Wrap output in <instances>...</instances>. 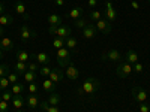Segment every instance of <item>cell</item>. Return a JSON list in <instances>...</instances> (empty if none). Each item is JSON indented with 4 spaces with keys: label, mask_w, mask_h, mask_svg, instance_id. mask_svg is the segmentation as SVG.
I'll return each instance as SVG.
<instances>
[{
    "label": "cell",
    "mask_w": 150,
    "mask_h": 112,
    "mask_svg": "<svg viewBox=\"0 0 150 112\" xmlns=\"http://www.w3.org/2000/svg\"><path fill=\"white\" fill-rule=\"evenodd\" d=\"M99 88H101V82H99L96 78H87L83 85L80 87V94H89V96H93Z\"/></svg>",
    "instance_id": "6da1fadb"
},
{
    "label": "cell",
    "mask_w": 150,
    "mask_h": 112,
    "mask_svg": "<svg viewBox=\"0 0 150 112\" xmlns=\"http://www.w3.org/2000/svg\"><path fill=\"white\" fill-rule=\"evenodd\" d=\"M48 33L51 36L60 37V39H66V37L71 36V27H68V26H50Z\"/></svg>",
    "instance_id": "7a4b0ae2"
},
{
    "label": "cell",
    "mask_w": 150,
    "mask_h": 112,
    "mask_svg": "<svg viewBox=\"0 0 150 112\" xmlns=\"http://www.w3.org/2000/svg\"><path fill=\"white\" fill-rule=\"evenodd\" d=\"M56 55H57V63H59V66H62V67L69 66V61H71V51H69L66 46L57 49V51H56Z\"/></svg>",
    "instance_id": "3957f363"
},
{
    "label": "cell",
    "mask_w": 150,
    "mask_h": 112,
    "mask_svg": "<svg viewBox=\"0 0 150 112\" xmlns=\"http://www.w3.org/2000/svg\"><path fill=\"white\" fill-rule=\"evenodd\" d=\"M132 72H134L132 64L128 63V61H125V58H123V61H120V64L116 67V73H117L119 78H129Z\"/></svg>",
    "instance_id": "277c9868"
},
{
    "label": "cell",
    "mask_w": 150,
    "mask_h": 112,
    "mask_svg": "<svg viewBox=\"0 0 150 112\" xmlns=\"http://www.w3.org/2000/svg\"><path fill=\"white\" fill-rule=\"evenodd\" d=\"M20 37H21V41L26 43V42L35 39V37H36V32H33L30 27H27V24H23L21 29H20Z\"/></svg>",
    "instance_id": "5b68a950"
},
{
    "label": "cell",
    "mask_w": 150,
    "mask_h": 112,
    "mask_svg": "<svg viewBox=\"0 0 150 112\" xmlns=\"http://www.w3.org/2000/svg\"><path fill=\"white\" fill-rule=\"evenodd\" d=\"M132 99L138 103H144L147 100V91L141 87H134L132 88Z\"/></svg>",
    "instance_id": "8992f818"
},
{
    "label": "cell",
    "mask_w": 150,
    "mask_h": 112,
    "mask_svg": "<svg viewBox=\"0 0 150 112\" xmlns=\"http://www.w3.org/2000/svg\"><path fill=\"white\" fill-rule=\"evenodd\" d=\"M95 27H96L98 32H101V33H104V34L111 33V24H110V21L105 20V18H101L99 21H96Z\"/></svg>",
    "instance_id": "52a82bcc"
},
{
    "label": "cell",
    "mask_w": 150,
    "mask_h": 112,
    "mask_svg": "<svg viewBox=\"0 0 150 112\" xmlns=\"http://www.w3.org/2000/svg\"><path fill=\"white\" fill-rule=\"evenodd\" d=\"M104 60H111V61H123V55L120 54V51H117V49H110L108 52H105L102 55Z\"/></svg>",
    "instance_id": "ba28073f"
},
{
    "label": "cell",
    "mask_w": 150,
    "mask_h": 112,
    "mask_svg": "<svg viewBox=\"0 0 150 112\" xmlns=\"http://www.w3.org/2000/svg\"><path fill=\"white\" fill-rule=\"evenodd\" d=\"M14 48H15V43L11 37H8V36L0 37V49H3V51L6 52V51H12Z\"/></svg>",
    "instance_id": "9c48e42d"
},
{
    "label": "cell",
    "mask_w": 150,
    "mask_h": 112,
    "mask_svg": "<svg viewBox=\"0 0 150 112\" xmlns=\"http://www.w3.org/2000/svg\"><path fill=\"white\" fill-rule=\"evenodd\" d=\"M107 9H105V20L108 21H114L117 18V12L114 9V6H112V3L110 2V0H107V3H105Z\"/></svg>",
    "instance_id": "30bf717a"
},
{
    "label": "cell",
    "mask_w": 150,
    "mask_h": 112,
    "mask_svg": "<svg viewBox=\"0 0 150 112\" xmlns=\"http://www.w3.org/2000/svg\"><path fill=\"white\" fill-rule=\"evenodd\" d=\"M65 76L69 79V81H77L78 79V76H80V72H78V69L75 67V66H66V69H65Z\"/></svg>",
    "instance_id": "8fae6325"
},
{
    "label": "cell",
    "mask_w": 150,
    "mask_h": 112,
    "mask_svg": "<svg viewBox=\"0 0 150 112\" xmlns=\"http://www.w3.org/2000/svg\"><path fill=\"white\" fill-rule=\"evenodd\" d=\"M15 12L23 17V20H26V21L29 20V12H27V8H26L23 0H18V2L15 3Z\"/></svg>",
    "instance_id": "7c38bea8"
},
{
    "label": "cell",
    "mask_w": 150,
    "mask_h": 112,
    "mask_svg": "<svg viewBox=\"0 0 150 112\" xmlns=\"http://www.w3.org/2000/svg\"><path fill=\"white\" fill-rule=\"evenodd\" d=\"M96 33H98L96 27L93 26V24H90V22L83 29V37L84 39H93V37L96 36Z\"/></svg>",
    "instance_id": "4fadbf2b"
},
{
    "label": "cell",
    "mask_w": 150,
    "mask_h": 112,
    "mask_svg": "<svg viewBox=\"0 0 150 112\" xmlns=\"http://www.w3.org/2000/svg\"><path fill=\"white\" fill-rule=\"evenodd\" d=\"M30 57H32V58H35V60L38 61V63L42 64V66L48 64V63H50V60H51V58H50V55H48L47 52H38V54H32Z\"/></svg>",
    "instance_id": "5bb4252c"
},
{
    "label": "cell",
    "mask_w": 150,
    "mask_h": 112,
    "mask_svg": "<svg viewBox=\"0 0 150 112\" xmlns=\"http://www.w3.org/2000/svg\"><path fill=\"white\" fill-rule=\"evenodd\" d=\"M48 78L54 84H59L60 81H63V72H62L60 69H51V73H50Z\"/></svg>",
    "instance_id": "9a60e30c"
},
{
    "label": "cell",
    "mask_w": 150,
    "mask_h": 112,
    "mask_svg": "<svg viewBox=\"0 0 150 112\" xmlns=\"http://www.w3.org/2000/svg\"><path fill=\"white\" fill-rule=\"evenodd\" d=\"M125 61H128L131 64H135L138 61V54H137L134 49H128L126 54H125Z\"/></svg>",
    "instance_id": "2e32d148"
},
{
    "label": "cell",
    "mask_w": 150,
    "mask_h": 112,
    "mask_svg": "<svg viewBox=\"0 0 150 112\" xmlns=\"http://www.w3.org/2000/svg\"><path fill=\"white\" fill-rule=\"evenodd\" d=\"M42 88H44L47 93H54V91H56V84L50 79V78H44V81H42Z\"/></svg>",
    "instance_id": "e0dca14e"
},
{
    "label": "cell",
    "mask_w": 150,
    "mask_h": 112,
    "mask_svg": "<svg viewBox=\"0 0 150 112\" xmlns=\"http://www.w3.org/2000/svg\"><path fill=\"white\" fill-rule=\"evenodd\" d=\"M24 105H26V99L23 97V94H21V96H14V97H12V106H14L15 109L20 111Z\"/></svg>",
    "instance_id": "ac0fdd59"
},
{
    "label": "cell",
    "mask_w": 150,
    "mask_h": 112,
    "mask_svg": "<svg viewBox=\"0 0 150 112\" xmlns=\"http://www.w3.org/2000/svg\"><path fill=\"white\" fill-rule=\"evenodd\" d=\"M26 105L30 108V109H35L38 105H39V99H38L36 94H29L27 99H26Z\"/></svg>",
    "instance_id": "d6986e66"
},
{
    "label": "cell",
    "mask_w": 150,
    "mask_h": 112,
    "mask_svg": "<svg viewBox=\"0 0 150 112\" xmlns=\"http://www.w3.org/2000/svg\"><path fill=\"white\" fill-rule=\"evenodd\" d=\"M15 57H17V61H23V63H27L29 58H30V54L24 49H17L15 52Z\"/></svg>",
    "instance_id": "ffe728a7"
},
{
    "label": "cell",
    "mask_w": 150,
    "mask_h": 112,
    "mask_svg": "<svg viewBox=\"0 0 150 112\" xmlns=\"http://www.w3.org/2000/svg\"><path fill=\"white\" fill-rule=\"evenodd\" d=\"M11 91H12V94H14V96H21L24 91H26V85L21 84V82H17V84L12 85Z\"/></svg>",
    "instance_id": "44dd1931"
},
{
    "label": "cell",
    "mask_w": 150,
    "mask_h": 112,
    "mask_svg": "<svg viewBox=\"0 0 150 112\" xmlns=\"http://www.w3.org/2000/svg\"><path fill=\"white\" fill-rule=\"evenodd\" d=\"M12 24H14V18H12V15H9V14L0 15V26L2 27H8V26H12Z\"/></svg>",
    "instance_id": "7402d4cb"
},
{
    "label": "cell",
    "mask_w": 150,
    "mask_h": 112,
    "mask_svg": "<svg viewBox=\"0 0 150 112\" xmlns=\"http://www.w3.org/2000/svg\"><path fill=\"white\" fill-rule=\"evenodd\" d=\"M84 14V9L83 8H74V9H71V12H69V18L71 20H78V18H81V15Z\"/></svg>",
    "instance_id": "603a6c76"
},
{
    "label": "cell",
    "mask_w": 150,
    "mask_h": 112,
    "mask_svg": "<svg viewBox=\"0 0 150 112\" xmlns=\"http://www.w3.org/2000/svg\"><path fill=\"white\" fill-rule=\"evenodd\" d=\"M62 21H63V18H62L60 15H57V14L48 15V22H50V26H62Z\"/></svg>",
    "instance_id": "cb8c5ba5"
},
{
    "label": "cell",
    "mask_w": 150,
    "mask_h": 112,
    "mask_svg": "<svg viewBox=\"0 0 150 112\" xmlns=\"http://www.w3.org/2000/svg\"><path fill=\"white\" fill-rule=\"evenodd\" d=\"M77 45H78V42H77V39H75L72 34L65 39V46H66L68 49H72V51H74V49L77 48Z\"/></svg>",
    "instance_id": "d4e9b609"
},
{
    "label": "cell",
    "mask_w": 150,
    "mask_h": 112,
    "mask_svg": "<svg viewBox=\"0 0 150 112\" xmlns=\"http://www.w3.org/2000/svg\"><path fill=\"white\" fill-rule=\"evenodd\" d=\"M62 100V97L57 94V93H50V97H48V103L51 106H57Z\"/></svg>",
    "instance_id": "484cf974"
},
{
    "label": "cell",
    "mask_w": 150,
    "mask_h": 112,
    "mask_svg": "<svg viewBox=\"0 0 150 112\" xmlns=\"http://www.w3.org/2000/svg\"><path fill=\"white\" fill-rule=\"evenodd\" d=\"M15 72L18 75H24L27 72V63H23V61H15Z\"/></svg>",
    "instance_id": "4316f807"
},
{
    "label": "cell",
    "mask_w": 150,
    "mask_h": 112,
    "mask_svg": "<svg viewBox=\"0 0 150 112\" xmlns=\"http://www.w3.org/2000/svg\"><path fill=\"white\" fill-rule=\"evenodd\" d=\"M89 18H90L92 21H99L101 18H104V15H102V12H101V10H96V9H93V10H90Z\"/></svg>",
    "instance_id": "83f0119b"
},
{
    "label": "cell",
    "mask_w": 150,
    "mask_h": 112,
    "mask_svg": "<svg viewBox=\"0 0 150 112\" xmlns=\"http://www.w3.org/2000/svg\"><path fill=\"white\" fill-rule=\"evenodd\" d=\"M51 45H53V48L56 49V51H57V49H60V48H65V39H60V37H54Z\"/></svg>",
    "instance_id": "f1b7e54d"
},
{
    "label": "cell",
    "mask_w": 150,
    "mask_h": 112,
    "mask_svg": "<svg viewBox=\"0 0 150 112\" xmlns=\"http://www.w3.org/2000/svg\"><path fill=\"white\" fill-rule=\"evenodd\" d=\"M36 78H38V73H36V72H30V70H27L26 73H24V79H26L29 84H30V82H35Z\"/></svg>",
    "instance_id": "f546056e"
},
{
    "label": "cell",
    "mask_w": 150,
    "mask_h": 112,
    "mask_svg": "<svg viewBox=\"0 0 150 112\" xmlns=\"http://www.w3.org/2000/svg\"><path fill=\"white\" fill-rule=\"evenodd\" d=\"M50 73H51V67H50L48 64L41 66V69H39V75H41L42 78H48V76H50Z\"/></svg>",
    "instance_id": "4dcf8cb0"
},
{
    "label": "cell",
    "mask_w": 150,
    "mask_h": 112,
    "mask_svg": "<svg viewBox=\"0 0 150 112\" xmlns=\"http://www.w3.org/2000/svg\"><path fill=\"white\" fill-rule=\"evenodd\" d=\"M27 91H29L30 94H36L38 91H39V85H38L36 82H30V84L27 85Z\"/></svg>",
    "instance_id": "1f68e13d"
},
{
    "label": "cell",
    "mask_w": 150,
    "mask_h": 112,
    "mask_svg": "<svg viewBox=\"0 0 150 112\" xmlns=\"http://www.w3.org/2000/svg\"><path fill=\"white\" fill-rule=\"evenodd\" d=\"M9 79H8V76H2L0 78V91L2 90H8V87H9Z\"/></svg>",
    "instance_id": "d6a6232c"
},
{
    "label": "cell",
    "mask_w": 150,
    "mask_h": 112,
    "mask_svg": "<svg viewBox=\"0 0 150 112\" xmlns=\"http://www.w3.org/2000/svg\"><path fill=\"white\" fill-rule=\"evenodd\" d=\"M74 22H75V27H78V29H84L87 24H89L86 18H78V20H75Z\"/></svg>",
    "instance_id": "836d02e7"
},
{
    "label": "cell",
    "mask_w": 150,
    "mask_h": 112,
    "mask_svg": "<svg viewBox=\"0 0 150 112\" xmlns=\"http://www.w3.org/2000/svg\"><path fill=\"white\" fill-rule=\"evenodd\" d=\"M8 79L11 84H17L18 82V73L17 72H9L8 73Z\"/></svg>",
    "instance_id": "e575fe53"
},
{
    "label": "cell",
    "mask_w": 150,
    "mask_h": 112,
    "mask_svg": "<svg viewBox=\"0 0 150 112\" xmlns=\"http://www.w3.org/2000/svg\"><path fill=\"white\" fill-rule=\"evenodd\" d=\"M12 97H14L12 91H9V90H3V93H2V99H3V100H6V102H12Z\"/></svg>",
    "instance_id": "d590c367"
},
{
    "label": "cell",
    "mask_w": 150,
    "mask_h": 112,
    "mask_svg": "<svg viewBox=\"0 0 150 112\" xmlns=\"http://www.w3.org/2000/svg\"><path fill=\"white\" fill-rule=\"evenodd\" d=\"M9 66L8 64H0V78L2 76H8V73H9Z\"/></svg>",
    "instance_id": "8d00e7d4"
},
{
    "label": "cell",
    "mask_w": 150,
    "mask_h": 112,
    "mask_svg": "<svg viewBox=\"0 0 150 112\" xmlns=\"http://www.w3.org/2000/svg\"><path fill=\"white\" fill-rule=\"evenodd\" d=\"M9 111V102L0 99V112H8Z\"/></svg>",
    "instance_id": "74e56055"
},
{
    "label": "cell",
    "mask_w": 150,
    "mask_h": 112,
    "mask_svg": "<svg viewBox=\"0 0 150 112\" xmlns=\"http://www.w3.org/2000/svg\"><path fill=\"white\" fill-rule=\"evenodd\" d=\"M39 69H41V66L38 63H29L27 64V70H30V72H39Z\"/></svg>",
    "instance_id": "f35d334b"
},
{
    "label": "cell",
    "mask_w": 150,
    "mask_h": 112,
    "mask_svg": "<svg viewBox=\"0 0 150 112\" xmlns=\"http://www.w3.org/2000/svg\"><path fill=\"white\" fill-rule=\"evenodd\" d=\"M132 69L135 70V73H141L144 67H143V64H141V63H138V61H137L135 64H132Z\"/></svg>",
    "instance_id": "ab89813d"
},
{
    "label": "cell",
    "mask_w": 150,
    "mask_h": 112,
    "mask_svg": "<svg viewBox=\"0 0 150 112\" xmlns=\"http://www.w3.org/2000/svg\"><path fill=\"white\" fill-rule=\"evenodd\" d=\"M138 109H140V112H150V106L146 105V102L144 103H140L138 105Z\"/></svg>",
    "instance_id": "60d3db41"
},
{
    "label": "cell",
    "mask_w": 150,
    "mask_h": 112,
    "mask_svg": "<svg viewBox=\"0 0 150 112\" xmlns=\"http://www.w3.org/2000/svg\"><path fill=\"white\" fill-rule=\"evenodd\" d=\"M45 112H60V109H59L57 106H51V105H50V106H48V109H47Z\"/></svg>",
    "instance_id": "b9f144b4"
},
{
    "label": "cell",
    "mask_w": 150,
    "mask_h": 112,
    "mask_svg": "<svg viewBox=\"0 0 150 112\" xmlns=\"http://www.w3.org/2000/svg\"><path fill=\"white\" fill-rule=\"evenodd\" d=\"M87 3H89V6H90L92 9H95V8L98 6V0H89Z\"/></svg>",
    "instance_id": "7bdbcfd3"
},
{
    "label": "cell",
    "mask_w": 150,
    "mask_h": 112,
    "mask_svg": "<svg viewBox=\"0 0 150 112\" xmlns=\"http://www.w3.org/2000/svg\"><path fill=\"white\" fill-rule=\"evenodd\" d=\"M131 6H132L134 9H140V3L135 2V0H132V2H131Z\"/></svg>",
    "instance_id": "ee69618b"
},
{
    "label": "cell",
    "mask_w": 150,
    "mask_h": 112,
    "mask_svg": "<svg viewBox=\"0 0 150 112\" xmlns=\"http://www.w3.org/2000/svg\"><path fill=\"white\" fill-rule=\"evenodd\" d=\"M39 106H41V108H42L44 111H47V109H48V106H50V103H48V100H47V102H42V103H41Z\"/></svg>",
    "instance_id": "f6af8a7d"
},
{
    "label": "cell",
    "mask_w": 150,
    "mask_h": 112,
    "mask_svg": "<svg viewBox=\"0 0 150 112\" xmlns=\"http://www.w3.org/2000/svg\"><path fill=\"white\" fill-rule=\"evenodd\" d=\"M3 14H6V12H5V5L0 2V15H3Z\"/></svg>",
    "instance_id": "bcb514c9"
},
{
    "label": "cell",
    "mask_w": 150,
    "mask_h": 112,
    "mask_svg": "<svg viewBox=\"0 0 150 112\" xmlns=\"http://www.w3.org/2000/svg\"><path fill=\"white\" fill-rule=\"evenodd\" d=\"M57 6H63L65 5V0H56V2H54Z\"/></svg>",
    "instance_id": "7dc6e473"
},
{
    "label": "cell",
    "mask_w": 150,
    "mask_h": 112,
    "mask_svg": "<svg viewBox=\"0 0 150 112\" xmlns=\"http://www.w3.org/2000/svg\"><path fill=\"white\" fill-rule=\"evenodd\" d=\"M3 36H5V27L0 26V37H3Z\"/></svg>",
    "instance_id": "c3c4849f"
},
{
    "label": "cell",
    "mask_w": 150,
    "mask_h": 112,
    "mask_svg": "<svg viewBox=\"0 0 150 112\" xmlns=\"http://www.w3.org/2000/svg\"><path fill=\"white\" fill-rule=\"evenodd\" d=\"M3 52H5L3 49H0V58H3Z\"/></svg>",
    "instance_id": "681fc988"
},
{
    "label": "cell",
    "mask_w": 150,
    "mask_h": 112,
    "mask_svg": "<svg viewBox=\"0 0 150 112\" xmlns=\"http://www.w3.org/2000/svg\"><path fill=\"white\" fill-rule=\"evenodd\" d=\"M51 2H56V0H51Z\"/></svg>",
    "instance_id": "f907efd6"
},
{
    "label": "cell",
    "mask_w": 150,
    "mask_h": 112,
    "mask_svg": "<svg viewBox=\"0 0 150 112\" xmlns=\"http://www.w3.org/2000/svg\"><path fill=\"white\" fill-rule=\"evenodd\" d=\"M149 3H150V0H149Z\"/></svg>",
    "instance_id": "816d5d0a"
},
{
    "label": "cell",
    "mask_w": 150,
    "mask_h": 112,
    "mask_svg": "<svg viewBox=\"0 0 150 112\" xmlns=\"http://www.w3.org/2000/svg\"><path fill=\"white\" fill-rule=\"evenodd\" d=\"M18 112H21V111H18Z\"/></svg>",
    "instance_id": "f5cc1de1"
}]
</instances>
